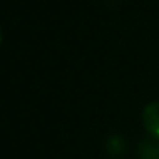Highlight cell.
I'll return each instance as SVG.
<instances>
[{
  "instance_id": "cell-1",
  "label": "cell",
  "mask_w": 159,
  "mask_h": 159,
  "mask_svg": "<svg viewBox=\"0 0 159 159\" xmlns=\"http://www.w3.org/2000/svg\"><path fill=\"white\" fill-rule=\"evenodd\" d=\"M142 124L148 136L159 139V101H153L144 107Z\"/></svg>"
},
{
  "instance_id": "cell-2",
  "label": "cell",
  "mask_w": 159,
  "mask_h": 159,
  "mask_svg": "<svg viewBox=\"0 0 159 159\" xmlns=\"http://www.w3.org/2000/svg\"><path fill=\"white\" fill-rule=\"evenodd\" d=\"M138 156L141 159H159V139L147 136L138 142Z\"/></svg>"
},
{
  "instance_id": "cell-3",
  "label": "cell",
  "mask_w": 159,
  "mask_h": 159,
  "mask_svg": "<svg viewBox=\"0 0 159 159\" xmlns=\"http://www.w3.org/2000/svg\"><path fill=\"white\" fill-rule=\"evenodd\" d=\"M105 150L111 158H119L127 150V141L122 134L113 133L105 139Z\"/></svg>"
},
{
  "instance_id": "cell-4",
  "label": "cell",
  "mask_w": 159,
  "mask_h": 159,
  "mask_svg": "<svg viewBox=\"0 0 159 159\" xmlns=\"http://www.w3.org/2000/svg\"><path fill=\"white\" fill-rule=\"evenodd\" d=\"M0 43H2V30H0Z\"/></svg>"
}]
</instances>
